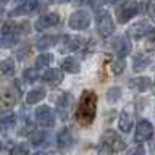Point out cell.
Returning <instances> with one entry per match:
<instances>
[{
    "instance_id": "obj_18",
    "label": "cell",
    "mask_w": 155,
    "mask_h": 155,
    "mask_svg": "<svg viewBox=\"0 0 155 155\" xmlns=\"http://www.w3.org/2000/svg\"><path fill=\"white\" fill-rule=\"evenodd\" d=\"M42 79L47 82V84H58V82H61L63 79V74L60 70H57V68H52V70H47L45 73H44Z\"/></svg>"
},
{
    "instance_id": "obj_41",
    "label": "cell",
    "mask_w": 155,
    "mask_h": 155,
    "mask_svg": "<svg viewBox=\"0 0 155 155\" xmlns=\"http://www.w3.org/2000/svg\"><path fill=\"white\" fill-rule=\"evenodd\" d=\"M0 150H2V140H0Z\"/></svg>"
},
{
    "instance_id": "obj_20",
    "label": "cell",
    "mask_w": 155,
    "mask_h": 155,
    "mask_svg": "<svg viewBox=\"0 0 155 155\" xmlns=\"http://www.w3.org/2000/svg\"><path fill=\"white\" fill-rule=\"evenodd\" d=\"M129 52H131V42L126 37H120L118 42H116V57L124 58Z\"/></svg>"
},
{
    "instance_id": "obj_40",
    "label": "cell",
    "mask_w": 155,
    "mask_h": 155,
    "mask_svg": "<svg viewBox=\"0 0 155 155\" xmlns=\"http://www.w3.org/2000/svg\"><path fill=\"white\" fill-rule=\"evenodd\" d=\"M60 2H70V0H60Z\"/></svg>"
},
{
    "instance_id": "obj_21",
    "label": "cell",
    "mask_w": 155,
    "mask_h": 155,
    "mask_svg": "<svg viewBox=\"0 0 155 155\" xmlns=\"http://www.w3.org/2000/svg\"><path fill=\"white\" fill-rule=\"evenodd\" d=\"M149 63H150V60H149V57H145V55H136L134 58H133V70L136 71V73H140L142 70H145V68L149 66Z\"/></svg>"
},
{
    "instance_id": "obj_1",
    "label": "cell",
    "mask_w": 155,
    "mask_h": 155,
    "mask_svg": "<svg viewBox=\"0 0 155 155\" xmlns=\"http://www.w3.org/2000/svg\"><path fill=\"white\" fill-rule=\"evenodd\" d=\"M97 113V94L94 91H82L76 108V121L81 128H89Z\"/></svg>"
},
{
    "instance_id": "obj_34",
    "label": "cell",
    "mask_w": 155,
    "mask_h": 155,
    "mask_svg": "<svg viewBox=\"0 0 155 155\" xmlns=\"http://www.w3.org/2000/svg\"><path fill=\"white\" fill-rule=\"evenodd\" d=\"M15 42H16V36H15V34L3 36V39H2V45H3V47H10V45H13Z\"/></svg>"
},
{
    "instance_id": "obj_11",
    "label": "cell",
    "mask_w": 155,
    "mask_h": 155,
    "mask_svg": "<svg viewBox=\"0 0 155 155\" xmlns=\"http://www.w3.org/2000/svg\"><path fill=\"white\" fill-rule=\"evenodd\" d=\"M134 126V116L133 113L129 111V108H124L123 111L120 113V118H118V128L123 131V133H129Z\"/></svg>"
},
{
    "instance_id": "obj_29",
    "label": "cell",
    "mask_w": 155,
    "mask_h": 155,
    "mask_svg": "<svg viewBox=\"0 0 155 155\" xmlns=\"http://www.w3.org/2000/svg\"><path fill=\"white\" fill-rule=\"evenodd\" d=\"M52 60H53V57L50 55V53H41V55L36 58V65H37V68L48 66L52 63Z\"/></svg>"
},
{
    "instance_id": "obj_32",
    "label": "cell",
    "mask_w": 155,
    "mask_h": 155,
    "mask_svg": "<svg viewBox=\"0 0 155 155\" xmlns=\"http://www.w3.org/2000/svg\"><path fill=\"white\" fill-rule=\"evenodd\" d=\"M145 52H147V53L155 52V29H153L152 32H150L147 42H145Z\"/></svg>"
},
{
    "instance_id": "obj_6",
    "label": "cell",
    "mask_w": 155,
    "mask_h": 155,
    "mask_svg": "<svg viewBox=\"0 0 155 155\" xmlns=\"http://www.w3.org/2000/svg\"><path fill=\"white\" fill-rule=\"evenodd\" d=\"M18 102V91L16 89H7L0 94V113L12 110Z\"/></svg>"
},
{
    "instance_id": "obj_33",
    "label": "cell",
    "mask_w": 155,
    "mask_h": 155,
    "mask_svg": "<svg viewBox=\"0 0 155 155\" xmlns=\"http://www.w3.org/2000/svg\"><path fill=\"white\" fill-rule=\"evenodd\" d=\"M126 155H145V150L140 144H137V145H134V147H131L128 152H126Z\"/></svg>"
},
{
    "instance_id": "obj_15",
    "label": "cell",
    "mask_w": 155,
    "mask_h": 155,
    "mask_svg": "<svg viewBox=\"0 0 155 155\" xmlns=\"http://www.w3.org/2000/svg\"><path fill=\"white\" fill-rule=\"evenodd\" d=\"M57 144H58V147H60V149H70L73 145V134H71V131L68 128L61 129L60 133H58Z\"/></svg>"
},
{
    "instance_id": "obj_26",
    "label": "cell",
    "mask_w": 155,
    "mask_h": 155,
    "mask_svg": "<svg viewBox=\"0 0 155 155\" xmlns=\"http://www.w3.org/2000/svg\"><path fill=\"white\" fill-rule=\"evenodd\" d=\"M29 140H31L32 145H42V144H45V140H47V134L44 133V131H34Z\"/></svg>"
},
{
    "instance_id": "obj_22",
    "label": "cell",
    "mask_w": 155,
    "mask_h": 155,
    "mask_svg": "<svg viewBox=\"0 0 155 155\" xmlns=\"http://www.w3.org/2000/svg\"><path fill=\"white\" fill-rule=\"evenodd\" d=\"M61 70L66 71V73H78L79 71V63H78L76 58L68 57L61 61Z\"/></svg>"
},
{
    "instance_id": "obj_4",
    "label": "cell",
    "mask_w": 155,
    "mask_h": 155,
    "mask_svg": "<svg viewBox=\"0 0 155 155\" xmlns=\"http://www.w3.org/2000/svg\"><path fill=\"white\" fill-rule=\"evenodd\" d=\"M139 5L136 2H124L116 8V19L118 23H128L129 19H133L137 15Z\"/></svg>"
},
{
    "instance_id": "obj_3",
    "label": "cell",
    "mask_w": 155,
    "mask_h": 155,
    "mask_svg": "<svg viewBox=\"0 0 155 155\" xmlns=\"http://www.w3.org/2000/svg\"><path fill=\"white\" fill-rule=\"evenodd\" d=\"M95 21H97V31H99V34L102 37H108L113 34L115 31V23H113V19H111L110 16V13H107V12H99V15H97V18H95Z\"/></svg>"
},
{
    "instance_id": "obj_5",
    "label": "cell",
    "mask_w": 155,
    "mask_h": 155,
    "mask_svg": "<svg viewBox=\"0 0 155 155\" xmlns=\"http://www.w3.org/2000/svg\"><path fill=\"white\" fill-rule=\"evenodd\" d=\"M91 24V15L86 10H78L70 16V28L76 31H84Z\"/></svg>"
},
{
    "instance_id": "obj_25",
    "label": "cell",
    "mask_w": 155,
    "mask_h": 155,
    "mask_svg": "<svg viewBox=\"0 0 155 155\" xmlns=\"http://www.w3.org/2000/svg\"><path fill=\"white\" fill-rule=\"evenodd\" d=\"M23 79L26 82H34L39 79V70L37 68H26L23 71Z\"/></svg>"
},
{
    "instance_id": "obj_13",
    "label": "cell",
    "mask_w": 155,
    "mask_h": 155,
    "mask_svg": "<svg viewBox=\"0 0 155 155\" xmlns=\"http://www.w3.org/2000/svg\"><path fill=\"white\" fill-rule=\"evenodd\" d=\"M129 89H133L136 92H144L147 91L150 86H152V81H150V78L147 76H142V78H134V79H131L128 82Z\"/></svg>"
},
{
    "instance_id": "obj_35",
    "label": "cell",
    "mask_w": 155,
    "mask_h": 155,
    "mask_svg": "<svg viewBox=\"0 0 155 155\" xmlns=\"http://www.w3.org/2000/svg\"><path fill=\"white\" fill-rule=\"evenodd\" d=\"M147 15L150 18H155V0H152V2L147 5Z\"/></svg>"
},
{
    "instance_id": "obj_2",
    "label": "cell",
    "mask_w": 155,
    "mask_h": 155,
    "mask_svg": "<svg viewBox=\"0 0 155 155\" xmlns=\"http://www.w3.org/2000/svg\"><path fill=\"white\" fill-rule=\"evenodd\" d=\"M126 147V142L123 140V137L113 129H107L102 134L100 139V145L97 147L99 155H111L115 152H121Z\"/></svg>"
},
{
    "instance_id": "obj_38",
    "label": "cell",
    "mask_w": 155,
    "mask_h": 155,
    "mask_svg": "<svg viewBox=\"0 0 155 155\" xmlns=\"http://www.w3.org/2000/svg\"><path fill=\"white\" fill-rule=\"evenodd\" d=\"M152 153L155 155V144H152Z\"/></svg>"
},
{
    "instance_id": "obj_37",
    "label": "cell",
    "mask_w": 155,
    "mask_h": 155,
    "mask_svg": "<svg viewBox=\"0 0 155 155\" xmlns=\"http://www.w3.org/2000/svg\"><path fill=\"white\" fill-rule=\"evenodd\" d=\"M107 2H108V3H116L118 0H107Z\"/></svg>"
},
{
    "instance_id": "obj_10",
    "label": "cell",
    "mask_w": 155,
    "mask_h": 155,
    "mask_svg": "<svg viewBox=\"0 0 155 155\" xmlns=\"http://www.w3.org/2000/svg\"><path fill=\"white\" fill-rule=\"evenodd\" d=\"M60 23V16L58 13H45L42 15L41 18L36 21V29L37 31H42V29H47V28H52V26H57Z\"/></svg>"
},
{
    "instance_id": "obj_28",
    "label": "cell",
    "mask_w": 155,
    "mask_h": 155,
    "mask_svg": "<svg viewBox=\"0 0 155 155\" xmlns=\"http://www.w3.org/2000/svg\"><path fill=\"white\" fill-rule=\"evenodd\" d=\"M120 97H121V87H118V86L107 91V100L110 104H115L116 100H120Z\"/></svg>"
},
{
    "instance_id": "obj_7",
    "label": "cell",
    "mask_w": 155,
    "mask_h": 155,
    "mask_svg": "<svg viewBox=\"0 0 155 155\" xmlns=\"http://www.w3.org/2000/svg\"><path fill=\"white\" fill-rule=\"evenodd\" d=\"M134 137L137 142H145L153 137V126L149 123L147 120H140L137 126H136V134Z\"/></svg>"
},
{
    "instance_id": "obj_31",
    "label": "cell",
    "mask_w": 155,
    "mask_h": 155,
    "mask_svg": "<svg viewBox=\"0 0 155 155\" xmlns=\"http://www.w3.org/2000/svg\"><path fill=\"white\" fill-rule=\"evenodd\" d=\"M28 153H29V149L26 144H16L10 150V155H28Z\"/></svg>"
},
{
    "instance_id": "obj_17",
    "label": "cell",
    "mask_w": 155,
    "mask_h": 155,
    "mask_svg": "<svg viewBox=\"0 0 155 155\" xmlns=\"http://www.w3.org/2000/svg\"><path fill=\"white\" fill-rule=\"evenodd\" d=\"M44 97H45V89L44 87H36V89L29 91L26 94V104L32 105V104H39Z\"/></svg>"
},
{
    "instance_id": "obj_9",
    "label": "cell",
    "mask_w": 155,
    "mask_h": 155,
    "mask_svg": "<svg viewBox=\"0 0 155 155\" xmlns=\"http://www.w3.org/2000/svg\"><path fill=\"white\" fill-rule=\"evenodd\" d=\"M152 31L153 29H152V26H150L147 21H137L136 24H133V26H129L128 36L133 37V39H142L145 36H150Z\"/></svg>"
},
{
    "instance_id": "obj_27",
    "label": "cell",
    "mask_w": 155,
    "mask_h": 155,
    "mask_svg": "<svg viewBox=\"0 0 155 155\" xmlns=\"http://www.w3.org/2000/svg\"><path fill=\"white\" fill-rule=\"evenodd\" d=\"M124 68H126V61H124V58L116 57L115 60L111 61V71H113L115 74H121V73L124 71Z\"/></svg>"
},
{
    "instance_id": "obj_36",
    "label": "cell",
    "mask_w": 155,
    "mask_h": 155,
    "mask_svg": "<svg viewBox=\"0 0 155 155\" xmlns=\"http://www.w3.org/2000/svg\"><path fill=\"white\" fill-rule=\"evenodd\" d=\"M32 155H48L47 152H42V150H39V152H34Z\"/></svg>"
},
{
    "instance_id": "obj_16",
    "label": "cell",
    "mask_w": 155,
    "mask_h": 155,
    "mask_svg": "<svg viewBox=\"0 0 155 155\" xmlns=\"http://www.w3.org/2000/svg\"><path fill=\"white\" fill-rule=\"evenodd\" d=\"M71 102H73V99H71V95H70V94H65L60 100H58L57 110H58V115H60V118H61V120H66V118H68V110H70Z\"/></svg>"
},
{
    "instance_id": "obj_19",
    "label": "cell",
    "mask_w": 155,
    "mask_h": 155,
    "mask_svg": "<svg viewBox=\"0 0 155 155\" xmlns=\"http://www.w3.org/2000/svg\"><path fill=\"white\" fill-rule=\"evenodd\" d=\"M15 124H16V115L15 113H7L0 118V131H3V133H8L10 129H13Z\"/></svg>"
},
{
    "instance_id": "obj_14",
    "label": "cell",
    "mask_w": 155,
    "mask_h": 155,
    "mask_svg": "<svg viewBox=\"0 0 155 155\" xmlns=\"http://www.w3.org/2000/svg\"><path fill=\"white\" fill-rule=\"evenodd\" d=\"M82 39L81 37H74V36H65L61 39V48L63 52H74L81 47Z\"/></svg>"
},
{
    "instance_id": "obj_23",
    "label": "cell",
    "mask_w": 155,
    "mask_h": 155,
    "mask_svg": "<svg viewBox=\"0 0 155 155\" xmlns=\"http://www.w3.org/2000/svg\"><path fill=\"white\" fill-rule=\"evenodd\" d=\"M0 71H2L5 76H12L15 73V61H13V58H5V60L0 61Z\"/></svg>"
},
{
    "instance_id": "obj_24",
    "label": "cell",
    "mask_w": 155,
    "mask_h": 155,
    "mask_svg": "<svg viewBox=\"0 0 155 155\" xmlns=\"http://www.w3.org/2000/svg\"><path fill=\"white\" fill-rule=\"evenodd\" d=\"M53 44H55V37H52V36H42V37L37 39L36 47L39 48V50H47V48L52 47Z\"/></svg>"
},
{
    "instance_id": "obj_39",
    "label": "cell",
    "mask_w": 155,
    "mask_h": 155,
    "mask_svg": "<svg viewBox=\"0 0 155 155\" xmlns=\"http://www.w3.org/2000/svg\"><path fill=\"white\" fill-rule=\"evenodd\" d=\"M152 89H153L152 92H153V94H155V82H153V84H152Z\"/></svg>"
},
{
    "instance_id": "obj_30",
    "label": "cell",
    "mask_w": 155,
    "mask_h": 155,
    "mask_svg": "<svg viewBox=\"0 0 155 155\" xmlns=\"http://www.w3.org/2000/svg\"><path fill=\"white\" fill-rule=\"evenodd\" d=\"M18 31V24L13 21H7L2 26V36H10V34H16Z\"/></svg>"
},
{
    "instance_id": "obj_12",
    "label": "cell",
    "mask_w": 155,
    "mask_h": 155,
    "mask_svg": "<svg viewBox=\"0 0 155 155\" xmlns=\"http://www.w3.org/2000/svg\"><path fill=\"white\" fill-rule=\"evenodd\" d=\"M39 8V0H24L18 8H15L12 15L15 16H21V15H32Z\"/></svg>"
},
{
    "instance_id": "obj_8",
    "label": "cell",
    "mask_w": 155,
    "mask_h": 155,
    "mask_svg": "<svg viewBox=\"0 0 155 155\" xmlns=\"http://www.w3.org/2000/svg\"><path fill=\"white\" fill-rule=\"evenodd\" d=\"M36 120L41 126H44V128H50V126H53V121H55V115H53V111L50 110V107L41 105L36 110Z\"/></svg>"
}]
</instances>
